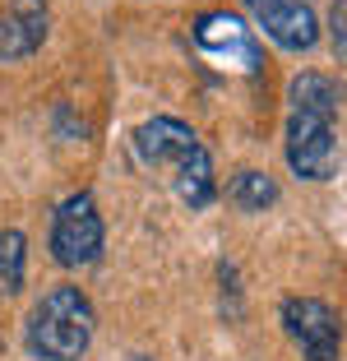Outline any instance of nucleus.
Returning a JSON list of instances; mask_svg holds the SVG:
<instances>
[{
	"mask_svg": "<svg viewBox=\"0 0 347 361\" xmlns=\"http://www.w3.org/2000/svg\"><path fill=\"white\" fill-rule=\"evenodd\" d=\"M23 338L42 361H79L93 343V301L79 287H56L32 306Z\"/></svg>",
	"mask_w": 347,
	"mask_h": 361,
	"instance_id": "nucleus-1",
	"label": "nucleus"
},
{
	"mask_svg": "<svg viewBox=\"0 0 347 361\" xmlns=\"http://www.w3.org/2000/svg\"><path fill=\"white\" fill-rule=\"evenodd\" d=\"M102 255V218L88 190L70 195L51 218V259L61 269H88Z\"/></svg>",
	"mask_w": 347,
	"mask_h": 361,
	"instance_id": "nucleus-2",
	"label": "nucleus"
},
{
	"mask_svg": "<svg viewBox=\"0 0 347 361\" xmlns=\"http://www.w3.org/2000/svg\"><path fill=\"white\" fill-rule=\"evenodd\" d=\"M283 329H287V338L301 348V357L338 361V348H343V319H338V310L324 306L319 297H287L283 301Z\"/></svg>",
	"mask_w": 347,
	"mask_h": 361,
	"instance_id": "nucleus-3",
	"label": "nucleus"
},
{
	"mask_svg": "<svg viewBox=\"0 0 347 361\" xmlns=\"http://www.w3.org/2000/svg\"><path fill=\"white\" fill-rule=\"evenodd\" d=\"M287 162L301 180H329L338 167L334 116L319 111H292L287 116Z\"/></svg>",
	"mask_w": 347,
	"mask_h": 361,
	"instance_id": "nucleus-4",
	"label": "nucleus"
},
{
	"mask_svg": "<svg viewBox=\"0 0 347 361\" xmlns=\"http://www.w3.org/2000/svg\"><path fill=\"white\" fill-rule=\"evenodd\" d=\"M283 51H310L319 42V19L305 0H241Z\"/></svg>",
	"mask_w": 347,
	"mask_h": 361,
	"instance_id": "nucleus-5",
	"label": "nucleus"
},
{
	"mask_svg": "<svg viewBox=\"0 0 347 361\" xmlns=\"http://www.w3.org/2000/svg\"><path fill=\"white\" fill-rule=\"evenodd\" d=\"M195 149H200V135L176 116H153L135 130V158L144 167H176Z\"/></svg>",
	"mask_w": 347,
	"mask_h": 361,
	"instance_id": "nucleus-6",
	"label": "nucleus"
},
{
	"mask_svg": "<svg viewBox=\"0 0 347 361\" xmlns=\"http://www.w3.org/2000/svg\"><path fill=\"white\" fill-rule=\"evenodd\" d=\"M47 37V5L42 0H10L0 14V61H23Z\"/></svg>",
	"mask_w": 347,
	"mask_h": 361,
	"instance_id": "nucleus-7",
	"label": "nucleus"
},
{
	"mask_svg": "<svg viewBox=\"0 0 347 361\" xmlns=\"http://www.w3.org/2000/svg\"><path fill=\"white\" fill-rule=\"evenodd\" d=\"M195 42L213 56H227L236 51L245 61V70H260V47L250 37V23H241L236 14H200L195 23Z\"/></svg>",
	"mask_w": 347,
	"mask_h": 361,
	"instance_id": "nucleus-8",
	"label": "nucleus"
},
{
	"mask_svg": "<svg viewBox=\"0 0 347 361\" xmlns=\"http://www.w3.org/2000/svg\"><path fill=\"white\" fill-rule=\"evenodd\" d=\"M176 195L190 209H209V204L218 200V176H213V158H209L204 144L190 153V158L176 162Z\"/></svg>",
	"mask_w": 347,
	"mask_h": 361,
	"instance_id": "nucleus-9",
	"label": "nucleus"
},
{
	"mask_svg": "<svg viewBox=\"0 0 347 361\" xmlns=\"http://www.w3.org/2000/svg\"><path fill=\"white\" fill-rule=\"evenodd\" d=\"M287 93H292V111H319V116H338V102H343V88L319 70L296 75Z\"/></svg>",
	"mask_w": 347,
	"mask_h": 361,
	"instance_id": "nucleus-10",
	"label": "nucleus"
},
{
	"mask_svg": "<svg viewBox=\"0 0 347 361\" xmlns=\"http://www.w3.org/2000/svg\"><path fill=\"white\" fill-rule=\"evenodd\" d=\"M227 200L245 213H260L269 204H278V180L260 167H241V171H231V180H227Z\"/></svg>",
	"mask_w": 347,
	"mask_h": 361,
	"instance_id": "nucleus-11",
	"label": "nucleus"
},
{
	"mask_svg": "<svg viewBox=\"0 0 347 361\" xmlns=\"http://www.w3.org/2000/svg\"><path fill=\"white\" fill-rule=\"evenodd\" d=\"M23 255H28L23 232L5 227V232H0V283H5V292H19L23 287Z\"/></svg>",
	"mask_w": 347,
	"mask_h": 361,
	"instance_id": "nucleus-12",
	"label": "nucleus"
},
{
	"mask_svg": "<svg viewBox=\"0 0 347 361\" xmlns=\"http://www.w3.org/2000/svg\"><path fill=\"white\" fill-rule=\"evenodd\" d=\"M329 28H334V47L347 56V0H334V10H329Z\"/></svg>",
	"mask_w": 347,
	"mask_h": 361,
	"instance_id": "nucleus-13",
	"label": "nucleus"
},
{
	"mask_svg": "<svg viewBox=\"0 0 347 361\" xmlns=\"http://www.w3.org/2000/svg\"><path fill=\"white\" fill-rule=\"evenodd\" d=\"M135 361H153V357H135Z\"/></svg>",
	"mask_w": 347,
	"mask_h": 361,
	"instance_id": "nucleus-14",
	"label": "nucleus"
}]
</instances>
